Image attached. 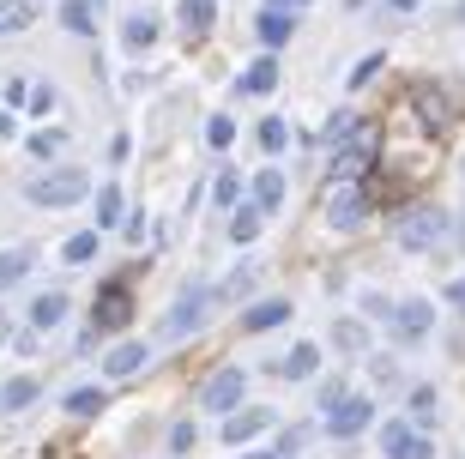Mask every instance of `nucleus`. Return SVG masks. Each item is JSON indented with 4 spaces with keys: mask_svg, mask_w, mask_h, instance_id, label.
Instances as JSON below:
<instances>
[{
    "mask_svg": "<svg viewBox=\"0 0 465 459\" xmlns=\"http://www.w3.org/2000/svg\"><path fill=\"white\" fill-rule=\"evenodd\" d=\"M36 0H0V36H18L25 25H31Z\"/></svg>",
    "mask_w": 465,
    "mask_h": 459,
    "instance_id": "nucleus-21",
    "label": "nucleus"
},
{
    "mask_svg": "<svg viewBox=\"0 0 465 459\" xmlns=\"http://www.w3.org/2000/svg\"><path fill=\"white\" fill-rule=\"evenodd\" d=\"M284 321H291V303H284V296H266V303H254L248 314H242L248 333H266V326H284Z\"/></svg>",
    "mask_w": 465,
    "mask_h": 459,
    "instance_id": "nucleus-13",
    "label": "nucleus"
},
{
    "mask_svg": "<svg viewBox=\"0 0 465 459\" xmlns=\"http://www.w3.org/2000/svg\"><path fill=\"white\" fill-rule=\"evenodd\" d=\"M448 303H453V308H465V278H453V284H448Z\"/></svg>",
    "mask_w": 465,
    "mask_h": 459,
    "instance_id": "nucleus-43",
    "label": "nucleus"
},
{
    "mask_svg": "<svg viewBox=\"0 0 465 459\" xmlns=\"http://www.w3.org/2000/svg\"><path fill=\"white\" fill-rule=\"evenodd\" d=\"M314 363H321V351H314V344H296L291 357L278 363V374H284V381H309V374H314Z\"/></svg>",
    "mask_w": 465,
    "mask_h": 459,
    "instance_id": "nucleus-19",
    "label": "nucleus"
},
{
    "mask_svg": "<svg viewBox=\"0 0 465 459\" xmlns=\"http://www.w3.org/2000/svg\"><path fill=\"white\" fill-rule=\"evenodd\" d=\"M236 194H242V182H236V175H218V182H212V200H218V205H236Z\"/></svg>",
    "mask_w": 465,
    "mask_h": 459,
    "instance_id": "nucleus-38",
    "label": "nucleus"
},
{
    "mask_svg": "<svg viewBox=\"0 0 465 459\" xmlns=\"http://www.w3.org/2000/svg\"><path fill=\"white\" fill-rule=\"evenodd\" d=\"M104 399H109L104 387H73L67 393V411H73V417H97V411H104Z\"/></svg>",
    "mask_w": 465,
    "mask_h": 459,
    "instance_id": "nucleus-27",
    "label": "nucleus"
},
{
    "mask_svg": "<svg viewBox=\"0 0 465 459\" xmlns=\"http://www.w3.org/2000/svg\"><path fill=\"white\" fill-rule=\"evenodd\" d=\"M152 36H157V18H145V13H139V18H127V43H134V49H145Z\"/></svg>",
    "mask_w": 465,
    "mask_h": 459,
    "instance_id": "nucleus-35",
    "label": "nucleus"
},
{
    "mask_svg": "<svg viewBox=\"0 0 465 459\" xmlns=\"http://www.w3.org/2000/svg\"><path fill=\"white\" fill-rule=\"evenodd\" d=\"M242 387H248V374H242V369H218L206 387H200V411H218V417L236 411L242 405Z\"/></svg>",
    "mask_w": 465,
    "mask_h": 459,
    "instance_id": "nucleus-7",
    "label": "nucleus"
},
{
    "mask_svg": "<svg viewBox=\"0 0 465 459\" xmlns=\"http://www.w3.org/2000/svg\"><path fill=\"white\" fill-rule=\"evenodd\" d=\"M260 230H266V212L260 205H236L230 212V242H254Z\"/></svg>",
    "mask_w": 465,
    "mask_h": 459,
    "instance_id": "nucleus-18",
    "label": "nucleus"
},
{
    "mask_svg": "<svg viewBox=\"0 0 465 459\" xmlns=\"http://www.w3.org/2000/svg\"><path fill=\"white\" fill-rule=\"evenodd\" d=\"M284 139H291V127H284L278 115H266V121H260V145H266V152H278Z\"/></svg>",
    "mask_w": 465,
    "mask_h": 459,
    "instance_id": "nucleus-33",
    "label": "nucleus"
},
{
    "mask_svg": "<svg viewBox=\"0 0 465 459\" xmlns=\"http://www.w3.org/2000/svg\"><path fill=\"white\" fill-rule=\"evenodd\" d=\"M369 417H375V399H362V393H345V399L327 411V429L339 435V442H351V435H362V429H369Z\"/></svg>",
    "mask_w": 465,
    "mask_h": 459,
    "instance_id": "nucleus-6",
    "label": "nucleus"
},
{
    "mask_svg": "<svg viewBox=\"0 0 465 459\" xmlns=\"http://www.w3.org/2000/svg\"><path fill=\"white\" fill-rule=\"evenodd\" d=\"M25 405H36V381L31 374H18V381L0 387V411H25Z\"/></svg>",
    "mask_w": 465,
    "mask_h": 459,
    "instance_id": "nucleus-24",
    "label": "nucleus"
},
{
    "mask_svg": "<svg viewBox=\"0 0 465 459\" xmlns=\"http://www.w3.org/2000/svg\"><path fill=\"white\" fill-rule=\"evenodd\" d=\"M369 164H375V134H357L351 145H339V152H332V182H357Z\"/></svg>",
    "mask_w": 465,
    "mask_h": 459,
    "instance_id": "nucleus-9",
    "label": "nucleus"
},
{
    "mask_svg": "<svg viewBox=\"0 0 465 459\" xmlns=\"http://www.w3.org/2000/svg\"><path fill=\"white\" fill-rule=\"evenodd\" d=\"M97 224H121V187H104V194H97Z\"/></svg>",
    "mask_w": 465,
    "mask_h": 459,
    "instance_id": "nucleus-32",
    "label": "nucleus"
},
{
    "mask_svg": "<svg viewBox=\"0 0 465 459\" xmlns=\"http://www.w3.org/2000/svg\"><path fill=\"white\" fill-rule=\"evenodd\" d=\"M453 25H465V0H460V6H453Z\"/></svg>",
    "mask_w": 465,
    "mask_h": 459,
    "instance_id": "nucleus-45",
    "label": "nucleus"
},
{
    "mask_svg": "<svg viewBox=\"0 0 465 459\" xmlns=\"http://www.w3.org/2000/svg\"><path fill=\"white\" fill-rule=\"evenodd\" d=\"M441 236H448V218H441L435 205H417V212L399 218V248H405V254H423V248H435Z\"/></svg>",
    "mask_w": 465,
    "mask_h": 459,
    "instance_id": "nucleus-3",
    "label": "nucleus"
},
{
    "mask_svg": "<svg viewBox=\"0 0 465 459\" xmlns=\"http://www.w3.org/2000/svg\"><path fill=\"white\" fill-rule=\"evenodd\" d=\"M31 266H36V254H31V248H6V254H0V290H6V284H18V278L31 273Z\"/></svg>",
    "mask_w": 465,
    "mask_h": 459,
    "instance_id": "nucleus-25",
    "label": "nucleus"
},
{
    "mask_svg": "<svg viewBox=\"0 0 465 459\" xmlns=\"http://www.w3.org/2000/svg\"><path fill=\"white\" fill-rule=\"evenodd\" d=\"M272 85H278V55H260L254 67H248V73L236 79L242 97H260V91H272Z\"/></svg>",
    "mask_w": 465,
    "mask_h": 459,
    "instance_id": "nucleus-14",
    "label": "nucleus"
},
{
    "mask_svg": "<svg viewBox=\"0 0 465 459\" xmlns=\"http://www.w3.org/2000/svg\"><path fill=\"white\" fill-rule=\"evenodd\" d=\"M61 314H67V296H61V290L36 296V303H31V333H49V326H61Z\"/></svg>",
    "mask_w": 465,
    "mask_h": 459,
    "instance_id": "nucleus-17",
    "label": "nucleus"
},
{
    "mask_svg": "<svg viewBox=\"0 0 465 459\" xmlns=\"http://www.w3.org/2000/svg\"><path fill=\"white\" fill-rule=\"evenodd\" d=\"M260 429H272V411H236L224 417V442H254Z\"/></svg>",
    "mask_w": 465,
    "mask_h": 459,
    "instance_id": "nucleus-15",
    "label": "nucleus"
},
{
    "mask_svg": "<svg viewBox=\"0 0 465 459\" xmlns=\"http://www.w3.org/2000/svg\"><path fill=\"white\" fill-rule=\"evenodd\" d=\"M387 326H393L399 344H417V339H430V333H435V308L423 303V296H417V303H393Z\"/></svg>",
    "mask_w": 465,
    "mask_h": 459,
    "instance_id": "nucleus-5",
    "label": "nucleus"
},
{
    "mask_svg": "<svg viewBox=\"0 0 465 459\" xmlns=\"http://www.w3.org/2000/svg\"><path fill=\"white\" fill-rule=\"evenodd\" d=\"M85 170H43L25 182V194H31V205H79L85 200Z\"/></svg>",
    "mask_w": 465,
    "mask_h": 459,
    "instance_id": "nucleus-2",
    "label": "nucleus"
},
{
    "mask_svg": "<svg viewBox=\"0 0 465 459\" xmlns=\"http://www.w3.org/2000/svg\"><path fill=\"white\" fill-rule=\"evenodd\" d=\"M0 339H6V308H0Z\"/></svg>",
    "mask_w": 465,
    "mask_h": 459,
    "instance_id": "nucleus-48",
    "label": "nucleus"
},
{
    "mask_svg": "<svg viewBox=\"0 0 465 459\" xmlns=\"http://www.w3.org/2000/svg\"><path fill=\"white\" fill-rule=\"evenodd\" d=\"M188 447H193V424H175L170 429V454H188Z\"/></svg>",
    "mask_w": 465,
    "mask_h": 459,
    "instance_id": "nucleus-41",
    "label": "nucleus"
},
{
    "mask_svg": "<svg viewBox=\"0 0 465 459\" xmlns=\"http://www.w3.org/2000/svg\"><path fill=\"white\" fill-rule=\"evenodd\" d=\"M278 200H284V175H278V170H260L254 175V205H260V212H278Z\"/></svg>",
    "mask_w": 465,
    "mask_h": 459,
    "instance_id": "nucleus-22",
    "label": "nucleus"
},
{
    "mask_svg": "<svg viewBox=\"0 0 465 459\" xmlns=\"http://www.w3.org/2000/svg\"><path fill=\"white\" fill-rule=\"evenodd\" d=\"M254 459H278V454H254Z\"/></svg>",
    "mask_w": 465,
    "mask_h": 459,
    "instance_id": "nucleus-49",
    "label": "nucleus"
},
{
    "mask_svg": "<svg viewBox=\"0 0 465 459\" xmlns=\"http://www.w3.org/2000/svg\"><path fill=\"white\" fill-rule=\"evenodd\" d=\"M6 134H13V115H6V109H0V139H6Z\"/></svg>",
    "mask_w": 465,
    "mask_h": 459,
    "instance_id": "nucleus-44",
    "label": "nucleus"
},
{
    "mask_svg": "<svg viewBox=\"0 0 465 459\" xmlns=\"http://www.w3.org/2000/svg\"><path fill=\"white\" fill-rule=\"evenodd\" d=\"M417 109L430 115V127H448V121H453V97L441 85H417Z\"/></svg>",
    "mask_w": 465,
    "mask_h": 459,
    "instance_id": "nucleus-16",
    "label": "nucleus"
},
{
    "mask_svg": "<svg viewBox=\"0 0 465 459\" xmlns=\"http://www.w3.org/2000/svg\"><path fill=\"white\" fill-rule=\"evenodd\" d=\"M25 103H31V109H49L54 91H49V85H31V97H25Z\"/></svg>",
    "mask_w": 465,
    "mask_h": 459,
    "instance_id": "nucleus-42",
    "label": "nucleus"
},
{
    "mask_svg": "<svg viewBox=\"0 0 465 459\" xmlns=\"http://www.w3.org/2000/svg\"><path fill=\"white\" fill-rule=\"evenodd\" d=\"M254 31H260V43H266V49H284V43H291V31H296V18L291 13H284V6H266V13H260V25H254Z\"/></svg>",
    "mask_w": 465,
    "mask_h": 459,
    "instance_id": "nucleus-11",
    "label": "nucleus"
},
{
    "mask_svg": "<svg viewBox=\"0 0 465 459\" xmlns=\"http://www.w3.org/2000/svg\"><path fill=\"white\" fill-rule=\"evenodd\" d=\"M254 284H260V266H254V260H242L236 273H230L224 284H218V296H224V303H236V296H248Z\"/></svg>",
    "mask_w": 465,
    "mask_h": 459,
    "instance_id": "nucleus-20",
    "label": "nucleus"
},
{
    "mask_svg": "<svg viewBox=\"0 0 465 459\" xmlns=\"http://www.w3.org/2000/svg\"><path fill=\"white\" fill-rule=\"evenodd\" d=\"M411 424L435 429V387H411Z\"/></svg>",
    "mask_w": 465,
    "mask_h": 459,
    "instance_id": "nucleus-28",
    "label": "nucleus"
},
{
    "mask_svg": "<svg viewBox=\"0 0 465 459\" xmlns=\"http://www.w3.org/2000/svg\"><path fill=\"white\" fill-rule=\"evenodd\" d=\"M206 139H212V145H218V152H224L230 139H236V121H230V115H218V121H212V127H206Z\"/></svg>",
    "mask_w": 465,
    "mask_h": 459,
    "instance_id": "nucleus-39",
    "label": "nucleus"
},
{
    "mask_svg": "<svg viewBox=\"0 0 465 459\" xmlns=\"http://www.w3.org/2000/svg\"><path fill=\"white\" fill-rule=\"evenodd\" d=\"M104 369L115 374V381H127V374H139V369H145V344H139V339H121L115 351L104 357Z\"/></svg>",
    "mask_w": 465,
    "mask_h": 459,
    "instance_id": "nucleus-12",
    "label": "nucleus"
},
{
    "mask_svg": "<svg viewBox=\"0 0 465 459\" xmlns=\"http://www.w3.org/2000/svg\"><path fill=\"white\" fill-rule=\"evenodd\" d=\"M351 139H357V115H351V109H339V115L327 121V145H351Z\"/></svg>",
    "mask_w": 465,
    "mask_h": 459,
    "instance_id": "nucleus-30",
    "label": "nucleus"
},
{
    "mask_svg": "<svg viewBox=\"0 0 465 459\" xmlns=\"http://www.w3.org/2000/svg\"><path fill=\"white\" fill-rule=\"evenodd\" d=\"M175 18H182L188 31H212V18H218V6H212V0H175Z\"/></svg>",
    "mask_w": 465,
    "mask_h": 459,
    "instance_id": "nucleus-23",
    "label": "nucleus"
},
{
    "mask_svg": "<svg viewBox=\"0 0 465 459\" xmlns=\"http://www.w3.org/2000/svg\"><path fill=\"white\" fill-rule=\"evenodd\" d=\"M339 399H345V381H339V374H327V381H321V393H314V411H332Z\"/></svg>",
    "mask_w": 465,
    "mask_h": 459,
    "instance_id": "nucleus-34",
    "label": "nucleus"
},
{
    "mask_svg": "<svg viewBox=\"0 0 465 459\" xmlns=\"http://www.w3.org/2000/svg\"><path fill=\"white\" fill-rule=\"evenodd\" d=\"M332 344L345 357H357V351H369V333H362V321H332Z\"/></svg>",
    "mask_w": 465,
    "mask_h": 459,
    "instance_id": "nucleus-26",
    "label": "nucleus"
},
{
    "mask_svg": "<svg viewBox=\"0 0 465 459\" xmlns=\"http://www.w3.org/2000/svg\"><path fill=\"white\" fill-rule=\"evenodd\" d=\"M260 6H296V0H260Z\"/></svg>",
    "mask_w": 465,
    "mask_h": 459,
    "instance_id": "nucleus-47",
    "label": "nucleus"
},
{
    "mask_svg": "<svg viewBox=\"0 0 465 459\" xmlns=\"http://www.w3.org/2000/svg\"><path fill=\"white\" fill-rule=\"evenodd\" d=\"M61 145H67V134H61V127H49V134H31V157H54Z\"/></svg>",
    "mask_w": 465,
    "mask_h": 459,
    "instance_id": "nucleus-31",
    "label": "nucleus"
},
{
    "mask_svg": "<svg viewBox=\"0 0 465 459\" xmlns=\"http://www.w3.org/2000/svg\"><path fill=\"white\" fill-rule=\"evenodd\" d=\"M393 6H399V13H411V6H417V0H393Z\"/></svg>",
    "mask_w": 465,
    "mask_h": 459,
    "instance_id": "nucleus-46",
    "label": "nucleus"
},
{
    "mask_svg": "<svg viewBox=\"0 0 465 459\" xmlns=\"http://www.w3.org/2000/svg\"><path fill=\"white\" fill-rule=\"evenodd\" d=\"M381 454L387 459H435L430 435H417V424H387L381 429Z\"/></svg>",
    "mask_w": 465,
    "mask_h": 459,
    "instance_id": "nucleus-8",
    "label": "nucleus"
},
{
    "mask_svg": "<svg viewBox=\"0 0 465 459\" xmlns=\"http://www.w3.org/2000/svg\"><path fill=\"white\" fill-rule=\"evenodd\" d=\"M375 73H381V55H362L357 67H351V91H362L369 79H375Z\"/></svg>",
    "mask_w": 465,
    "mask_h": 459,
    "instance_id": "nucleus-37",
    "label": "nucleus"
},
{
    "mask_svg": "<svg viewBox=\"0 0 465 459\" xmlns=\"http://www.w3.org/2000/svg\"><path fill=\"white\" fill-rule=\"evenodd\" d=\"M369 187H357V182H332L327 187V224L332 230H357L362 218H369Z\"/></svg>",
    "mask_w": 465,
    "mask_h": 459,
    "instance_id": "nucleus-4",
    "label": "nucleus"
},
{
    "mask_svg": "<svg viewBox=\"0 0 465 459\" xmlns=\"http://www.w3.org/2000/svg\"><path fill=\"white\" fill-rule=\"evenodd\" d=\"M61 25H67V31H79V36L97 31V25H91V6H85V0H67V6H61Z\"/></svg>",
    "mask_w": 465,
    "mask_h": 459,
    "instance_id": "nucleus-29",
    "label": "nucleus"
},
{
    "mask_svg": "<svg viewBox=\"0 0 465 459\" xmlns=\"http://www.w3.org/2000/svg\"><path fill=\"white\" fill-rule=\"evenodd\" d=\"M218 303H224V296H218L212 284H188V290H182V303H175L170 314L157 321V339H163V344L193 339V333H200V326L212 321V308H218Z\"/></svg>",
    "mask_w": 465,
    "mask_h": 459,
    "instance_id": "nucleus-1",
    "label": "nucleus"
},
{
    "mask_svg": "<svg viewBox=\"0 0 465 459\" xmlns=\"http://www.w3.org/2000/svg\"><path fill=\"white\" fill-rule=\"evenodd\" d=\"M127 321V284H104L97 290V303H91V326H97V333H115V326Z\"/></svg>",
    "mask_w": 465,
    "mask_h": 459,
    "instance_id": "nucleus-10",
    "label": "nucleus"
},
{
    "mask_svg": "<svg viewBox=\"0 0 465 459\" xmlns=\"http://www.w3.org/2000/svg\"><path fill=\"white\" fill-rule=\"evenodd\" d=\"M67 260H73V266L97 260V236H91V230H85V236H73V242H67Z\"/></svg>",
    "mask_w": 465,
    "mask_h": 459,
    "instance_id": "nucleus-36",
    "label": "nucleus"
},
{
    "mask_svg": "<svg viewBox=\"0 0 465 459\" xmlns=\"http://www.w3.org/2000/svg\"><path fill=\"white\" fill-rule=\"evenodd\" d=\"M362 314H369V321H387V314H393V303H387L381 290H369V296H362Z\"/></svg>",
    "mask_w": 465,
    "mask_h": 459,
    "instance_id": "nucleus-40",
    "label": "nucleus"
}]
</instances>
